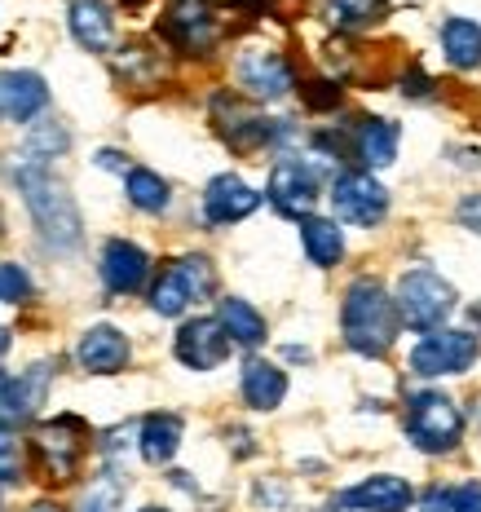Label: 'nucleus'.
<instances>
[{
    "mask_svg": "<svg viewBox=\"0 0 481 512\" xmlns=\"http://www.w3.org/2000/svg\"><path fill=\"white\" fill-rule=\"evenodd\" d=\"M14 181H18V190H23L31 217H36L40 239H45L49 248H58V252L76 248L80 243V208H76V199H71V190L62 186V181L40 164V159L18 164Z\"/></svg>",
    "mask_w": 481,
    "mask_h": 512,
    "instance_id": "1",
    "label": "nucleus"
},
{
    "mask_svg": "<svg viewBox=\"0 0 481 512\" xmlns=\"http://www.w3.org/2000/svg\"><path fill=\"white\" fill-rule=\"evenodd\" d=\"M340 327H345V345L354 354L380 358L398 336V309L376 279H358L349 283L345 305H340Z\"/></svg>",
    "mask_w": 481,
    "mask_h": 512,
    "instance_id": "2",
    "label": "nucleus"
},
{
    "mask_svg": "<svg viewBox=\"0 0 481 512\" xmlns=\"http://www.w3.org/2000/svg\"><path fill=\"white\" fill-rule=\"evenodd\" d=\"M393 309H398V318L406 327H415V332H437L442 318L455 309V287L433 270H411L398 279V301H393Z\"/></svg>",
    "mask_w": 481,
    "mask_h": 512,
    "instance_id": "3",
    "label": "nucleus"
},
{
    "mask_svg": "<svg viewBox=\"0 0 481 512\" xmlns=\"http://www.w3.org/2000/svg\"><path fill=\"white\" fill-rule=\"evenodd\" d=\"M406 437L429 455L455 451V442L464 437V415L442 393H415L406 402Z\"/></svg>",
    "mask_w": 481,
    "mask_h": 512,
    "instance_id": "4",
    "label": "nucleus"
},
{
    "mask_svg": "<svg viewBox=\"0 0 481 512\" xmlns=\"http://www.w3.org/2000/svg\"><path fill=\"white\" fill-rule=\"evenodd\" d=\"M89 446V429L76 415H53L36 433V460L49 473V482H71L80 468V455Z\"/></svg>",
    "mask_w": 481,
    "mask_h": 512,
    "instance_id": "5",
    "label": "nucleus"
},
{
    "mask_svg": "<svg viewBox=\"0 0 481 512\" xmlns=\"http://www.w3.org/2000/svg\"><path fill=\"white\" fill-rule=\"evenodd\" d=\"M164 40H173L177 53H190V58H203L212 45L221 40V18L212 5H199V0H181L164 14Z\"/></svg>",
    "mask_w": 481,
    "mask_h": 512,
    "instance_id": "6",
    "label": "nucleus"
},
{
    "mask_svg": "<svg viewBox=\"0 0 481 512\" xmlns=\"http://www.w3.org/2000/svg\"><path fill=\"white\" fill-rule=\"evenodd\" d=\"M331 208L340 221L349 226H380L384 212H389V190L380 186L371 173H340L331 186Z\"/></svg>",
    "mask_w": 481,
    "mask_h": 512,
    "instance_id": "7",
    "label": "nucleus"
},
{
    "mask_svg": "<svg viewBox=\"0 0 481 512\" xmlns=\"http://www.w3.org/2000/svg\"><path fill=\"white\" fill-rule=\"evenodd\" d=\"M477 362V336L468 332H433L411 349V371L424 380L433 376H459Z\"/></svg>",
    "mask_w": 481,
    "mask_h": 512,
    "instance_id": "8",
    "label": "nucleus"
},
{
    "mask_svg": "<svg viewBox=\"0 0 481 512\" xmlns=\"http://www.w3.org/2000/svg\"><path fill=\"white\" fill-rule=\"evenodd\" d=\"M239 84L261 102H279L296 89V71L279 49H248L239 53Z\"/></svg>",
    "mask_w": 481,
    "mask_h": 512,
    "instance_id": "9",
    "label": "nucleus"
},
{
    "mask_svg": "<svg viewBox=\"0 0 481 512\" xmlns=\"http://www.w3.org/2000/svg\"><path fill=\"white\" fill-rule=\"evenodd\" d=\"M270 204L283 217H309V208L318 204V173L305 159H279L270 173Z\"/></svg>",
    "mask_w": 481,
    "mask_h": 512,
    "instance_id": "10",
    "label": "nucleus"
},
{
    "mask_svg": "<svg viewBox=\"0 0 481 512\" xmlns=\"http://www.w3.org/2000/svg\"><path fill=\"white\" fill-rule=\"evenodd\" d=\"M256 208H261V195L234 173L212 177L208 190H203V221L208 226H234V221L252 217Z\"/></svg>",
    "mask_w": 481,
    "mask_h": 512,
    "instance_id": "11",
    "label": "nucleus"
},
{
    "mask_svg": "<svg viewBox=\"0 0 481 512\" xmlns=\"http://www.w3.org/2000/svg\"><path fill=\"white\" fill-rule=\"evenodd\" d=\"M177 358L186 362L190 371H212L221 367L230 354V336L221 332L217 318H190V323H181L177 332Z\"/></svg>",
    "mask_w": 481,
    "mask_h": 512,
    "instance_id": "12",
    "label": "nucleus"
},
{
    "mask_svg": "<svg viewBox=\"0 0 481 512\" xmlns=\"http://www.w3.org/2000/svg\"><path fill=\"white\" fill-rule=\"evenodd\" d=\"M212 115H217L221 137H226L234 151H256V146H265V142H274V137H283V124L261 120V115L248 111V106H239L234 98H217V102H212Z\"/></svg>",
    "mask_w": 481,
    "mask_h": 512,
    "instance_id": "13",
    "label": "nucleus"
},
{
    "mask_svg": "<svg viewBox=\"0 0 481 512\" xmlns=\"http://www.w3.org/2000/svg\"><path fill=\"white\" fill-rule=\"evenodd\" d=\"M49 106V84L36 71H5L0 76V120L27 124Z\"/></svg>",
    "mask_w": 481,
    "mask_h": 512,
    "instance_id": "14",
    "label": "nucleus"
},
{
    "mask_svg": "<svg viewBox=\"0 0 481 512\" xmlns=\"http://www.w3.org/2000/svg\"><path fill=\"white\" fill-rule=\"evenodd\" d=\"M128 354H133V349H128V336L120 332V327H111V323L89 327V332L80 336V345H76L80 367L93 371V376H115V371H124Z\"/></svg>",
    "mask_w": 481,
    "mask_h": 512,
    "instance_id": "15",
    "label": "nucleus"
},
{
    "mask_svg": "<svg viewBox=\"0 0 481 512\" xmlns=\"http://www.w3.org/2000/svg\"><path fill=\"white\" fill-rule=\"evenodd\" d=\"M146 274H151V256H146L137 243H128V239H111L102 248V283L111 287V292H142V283H146Z\"/></svg>",
    "mask_w": 481,
    "mask_h": 512,
    "instance_id": "16",
    "label": "nucleus"
},
{
    "mask_svg": "<svg viewBox=\"0 0 481 512\" xmlns=\"http://www.w3.org/2000/svg\"><path fill=\"white\" fill-rule=\"evenodd\" d=\"M415 499V490L402 482V477L393 473H380V477H367L362 486L345 490L340 495V504L345 508H358V512H406Z\"/></svg>",
    "mask_w": 481,
    "mask_h": 512,
    "instance_id": "17",
    "label": "nucleus"
},
{
    "mask_svg": "<svg viewBox=\"0 0 481 512\" xmlns=\"http://www.w3.org/2000/svg\"><path fill=\"white\" fill-rule=\"evenodd\" d=\"M71 36L89 53H106L115 40V14L106 0H71Z\"/></svg>",
    "mask_w": 481,
    "mask_h": 512,
    "instance_id": "18",
    "label": "nucleus"
},
{
    "mask_svg": "<svg viewBox=\"0 0 481 512\" xmlns=\"http://www.w3.org/2000/svg\"><path fill=\"white\" fill-rule=\"evenodd\" d=\"M283 398H287V376L274 362H265V358L243 362V402L252 411H274Z\"/></svg>",
    "mask_w": 481,
    "mask_h": 512,
    "instance_id": "19",
    "label": "nucleus"
},
{
    "mask_svg": "<svg viewBox=\"0 0 481 512\" xmlns=\"http://www.w3.org/2000/svg\"><path fill=\"white\" fill-rule=\"evenodd\" d=\"M398 124L393 120H380V115H371V120H362L354 128V155L362 159L367 168H389L393 159H398Z\"/></svg>",
    "mask_w": 481,
    "mask_h": 512,
    "instance_id": "20",
    "label": "nucleus"
},
{
    "mask_svg": "<svg viewBox=\"0 0 481 512\" xmlns=\"http://www.w3.org/2000/svg\"><path fill=\"white\" fill-rule=\"evenodd\" d=\"M177 446H181V420L177 415H168V411L146 415L142 429H137V451H142V460L146 464H168L177 455Z\"/></svg>",
    "mask_w": 481,
    "mask_h": 512,
    "instance_id": "21",
    "label": "nucleus"
},
{
    "mask_svg": "<svg viewBox=\"0 0 481 512\" xmlns=\"http://www.w3.org/2000/svg\"><path fill=\"white\" fill-rule=\"evenodd\" d=\"M217 323H221V332L230 336V345L256 349L265 340V318L256 314L248 301H239V296H226V301L217 305Z\"/></svg>",
    "mask_w": 481,
    "mask_h": 512,
    "instance_id": "22",
    "label": "nucleus"
},
{
    "mask_svg": "<svg viewBox=\"0 0 481 512\" xmlns=\"http://www.w3.org/2000/svg\"><path fill=\"white\" fill-rule=\"evenodd\" d=\"M301 243L318 270H331L345 256V234H340L336 221H323V217H301Z\"/></svg>",
    "mask_w": 481,
    "mask_h": 512,
    "instance_id": "23",
    "label": "nucleus"
},
{
    "mask_svg": "<svg viewBox=\"0 0 481 512\" xmlns=\"http://www.w3.org/2000/svg\"><path fill=\"white\" fill-rule=\"evenodd\" d=\"M442 49L446 62L459 71H473L481 67V27L473 18H446L442 23Z\"/></svg>",
    "mask_w": 481,
    "mask_h": 512,
    "instance_id": "24",
    "label": "nucleus"
},
{
    "mask_svg": "<svg viewBox=\"0 0 481 512\" xmlns=\"http://www.w3.org/2000/svg\"><path fill=\"white\" fill-rule=\"evenodd\" d=\"M115 76H120L124 84H155L159 76H164V62H159L155 49L146 45H124L120 53H115Z\"/></svg>",
    "mask_w": 481,
    "mask_h": 512,
    "instance_id": "25",
    "label": "nucleus"
},
{
    "mask_svg": "<svg viewBox=\"0 0 481 512\" xmlns=\"http://www.w3.org/2000/svg\"><path fill=\"white\" fill-rule=\"evenodd\" d=\"M389 14L384 0H327V23L340 31H362Z\"/></svg>",
    "mask_w": 481,
    "mask_h": 512,
    "instance_id": "26",
    "label": "nucleus"
},
{
    "mask_svg": "<svg viewBox=\"0 0 481 512\" xmlns=\"http://www.w3.org/2000/svg\"><path fill=\"white\" fill-rule=\"evenodd\" d=\"M190 301H195V292H190L186 274H181L177 265H168V270L155 279V287H151V309L155 314H164V318H177Z\"/></svg>",
    "mask_w": 481,
    "mask_h": 512,
    "instance_id": "27",
    "label": "nucleus"
},
{
    "mask_svg": "<svg viewBox=\"0 0 481 512\" xmlns=\"http://www.w3.org/2000/svg\"><path fill=\"white\" fill-rule=\"evenodd\" d=\"M124 190H128V204L142 208V212H164L168 208V181L159 173H151V168H128Z\"/></svg>",
    "mask_w": 481,
    "mask_h": 512,
    "instance_id": "28",
    "label": "nucleus"
},
{
    "mask_svg": "<svg viewBox=\"0 0 481 512\" xmlns=\"http://www.w3.org/2000/svg\"><path fill=\"white\" fill-rule=\"evenodd\" d=\"M27 151L45 164V159H53V155H62L67 151V128H62L58 120H45L40 128H31V137H27Z\"/></svg>",
    "mask_w": 481,
    "mask_h": 512,
    "instance_id": "29",
    "label": "nucleus"
},
{
    "mask_svg": "<svg viewBox=\"0 0 481 512\" xmlns=\"http://www.w3.org/2000/svg\"><path fill=\"white\" fill-rule=\"evenodd\" d=\"M0 301H5V305H23V301H31V279H27L23 265L0 261Z\"/></svg>",
    "mask_w": 481,
    "mask_h": 512,
    "instance_id": "30",
    "label": "nucleus"
},
{
    "mask_svg": "<svg viewBox=\"0 0 481 512\" xmlns=\"http://www.w3.org/2000/svg\"><path fill=\"white\" fill-rule=\"evenodd\" d=\"M177 270L186 274V283H190V292H195V301H199V296H208L212 287H217V274H212V261H208V256H181Z\"/></svg>",
    "mask_w": 481,
    "mask_h": 512,
    "instance_id": "31",
    "label": "nucleus"
},
{
    "mask_svg": "<svg viewBox=\"0 0 481 512\" xmlns=\"http://www.w3.org/2000/svg\"><path fill=\"white\" fill-rule=\"evenodd\" d=\"M18 473H23V446L9 429H0V486L18 482Z\"/></svg>",
    "mask_w": 481,
    "mask_h": 512,
    "instance_id": "32",
    "label": "nucleus"
},
{
    "mask_svg": "<svg viewBox=\"0 0 481 512\" xmlns=\"http://www.w3.org/2000/svg\"><path fill=\"white\" fill-rule=\"evenodd\" d=\"M120 508V482H102L98 490H89L80 512H115Z\"/></svg>",
    "mask_w": 481,
    "mask_h": 512,
    "instance_id": "33",
    "label": "nucleus"
},
{
    "mask_svg": "<svg viewBox=\"0 0 481 512\" xmlns=\"http://www.w3.org/2000/svg\"><path fill=\"white\" fill-rule=\"evenodd\" d=\"M14 424H23L18 402H14V376H5V371H0V429H14Z\"/></svg>",
    "mask_w": 481,
    "mask_h": 512,
    "instance_id": "34",
    "label": "nucleus"
},
{
    "mask_svg": "<svg viewBox=\"0 0 481 512\" xmlns=\"http://www.w3.org/2000/svg\"><path fill=\"white\" fill-rule=\"evenodd\" d=\"M459 221L473 234H481V195H464L459 199Z\"/></svg>",
    "mask_w": 481,
    "mask_h": 512,
    "instance_id": "35",
    "label": "nucleus"
},
{
    "mask_svg": "<svg viewBox=\"0 0 481 512\" xmlns=\"http://www.w3.org/2000/svg\"><path fill=\"white\" fill-rule=\"evenodd\" d=\"M305 102L309 106H336L340 102V89H336V84H327V80H318V84H309Z\"/></svg>",
    "mask_w": 481,
    "mask_h": 512,
    "instance_id": "36",
    "label": "nucleus"
},
{
    "mask_svg": "<svg viewBox=\"0 0 481 512\" xmlns=\"http://www.w3.org/2000/svg\"><path fill=\"white\" fill-rule=\"evenodd\" d=\"M455 512H481V486L473 482V486H459L455 490Z\"/></svg>",
    "mask_w": 481,
    "mask_h": 512,
    "instance_id": "37",
    "label": "nucleus"
},
{
    "mask_svg": "<svg viewBox=\"0 0 481 512\" xmlns=\"http://www.w3.org/2000/svg\"><path fill=\"white\" fill-rule=\"evenodd\" d=\"M424 512H455V499H451V490H429L424 495Z\"/></svg>",
    "mask_w": 481,
    "mask_h": 512,
    "instance_id": "38",
    "label": "nucleus"
},
{
    "mask_svg": "<svg viewBox=\"0 0 481 512\" xmlns=\"http://www.w3.org/2000/svg\"><path fill=\"white\" fill-rule=\"evenodd\" d=\"M402 93H411V98H429V76H420V71H415L411 84H406Z\"/></svg>",
    "mask_w": 481,
    "mask_h": 512,
    "instance_id": "39",
    "label": "nucleus"
},
{
    "mask_svg": "<svg viewBox=\"0 0 481 512\" xmlns=\"http://www.w3.org/2000/svg\"><path fill=\"white\" fill-rule=\"evenodd\" d=\"M98 164H102V168H115V173H124V155H120V151H102Z\"/></svg>",
    "mask_w": 481,
    "mask_h": 512,
    "instance_id": "40",
    "label": "nucleus"
},
{
    "mask_svg": "<svg viewBox=\"0 0 481 512\" xmlns=\"http://www.w3.org/2000/svg\"><path fill=\"white\" fill-rule=\"evenodd\" d=\"M27 512H62V508H58V504H49V499H40V504H31Z\"/></svg>",
    "mask_w": 481,
    "mask_h": 512,
    "instance_id": "41",
    "label": "nucleus"
},
{
    "mask_svg": "<svg viewBox=\"0 0 481 512\" xmlns=\"http://www.w3.org/2000/svg\"><path fill=\"white\" fill-rule=\"evenodd\" d=\"M5 354H9V332L0 327V358H5Z\"/></svg>",
    "mask_w": 481,
    "mask_h": 512,
    "instance_id": "42",
    "label": "nucleus"
},
{
    "mask_svg": "<svg viewBox=\"0 0 481 512\" xmlns=\"http://www.w3.org/2000/svg\"><path fill=\"white\" fill-rule=\"evenodd\" d=\"M142 512H164V508H142Z\"/></svg>",
    "mask_w": 481,
    "mask_h": 512,
    "instance_id": "43",
    "label": "nucleus"
},
{
    "mask_svg": "<svg viewBox=\"0 0 481 512\" xmlns=\"http://www.w3.org/2000/svg\"><path fill=\"white\" fill-rule=\"evenodd\" d=\"M0 230H5V217H0Z\"/></svg>",
    "mask_w": 481,
    "mask_h": 512,
    "instance_id": "44",
    "label": "nucleus"
}]
</instances>
